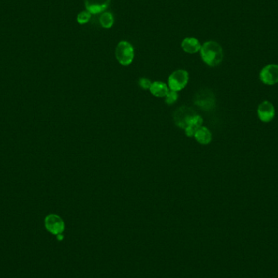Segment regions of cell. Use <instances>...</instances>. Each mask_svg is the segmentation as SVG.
I'll return each instance as SVG.
<instances>
[{
  "label": "cell",
  "mask_w": 278,
  "mask_h": 278,
  "mask_svg": "<svg viewBox=\"0 0 278 278\" xmlns=\"http://www.w3.org/2000/svg\"><path fill=\"white\" fill-rule=\"evenodd\" d=\"M260 79L265 85L272 86L278 82V64H269L261 69Z\"/></svg>",
  "instance_id": "5"
},
{
  "label": "cell",
  "mask_w": 278,
  "mask_h": 278,
  "mask_svg": "<svg viewBox=\"0 0 278 278\" xmlns=\"http://www.w3.org/2000/svg\"><path fill=\"white\" fill-rule=\"evenodd\" d=\"M45 228L49 233L53 235H59L63 233L65 229V224L63 220L56 214H50L47 216L44 221Z\"/></svg>",
  "instance_id": "3"
},
{
  "label": "cell",
  "mask_w": 278,
  "mask_h": 278,
  "mask_svg": "<svg viewBox=\"0 0 278 278\" xmlns=\"http://www.w3.org/2000/svg\"><path fill=\"white\" fill-rule=\"evenodd\" d=\"M195 138L200 144L207 145L212 141V134L206 127H200L195 132Z\"/></svg>",
  "instance_id": "10"
},
{
  "label": "cell",
  "mask_w": 278,
  "mask_h": 278,
  "mask_svg": "<svg viewBox=\"0 0 278 278\" xmlns=\"http://www.w3.org/2000/svg\"><path fill=\"white\" fill-rule=\"evenodd\" d=\"M139 86H141V88L143 89V90H147V89H150L151 86H152V82L150 81L149 79L147 78H141L138 82Z\"/></svg>",
  "instance_id": "15"
},
{
  "label": "cell",
  "mask_w": 278,
  "mask_h": 278,
  "mask_svg": "<svg viewBox=\"0 0 278 278\" xmlns=\"http://www.w3.org/2000/svg\"><path fill=\"white\" fill-rule=\"evenodd\" d=\"M195 115L192 109H188L186 107H181L175 114V121L179 127L185 129L187 127L189 120Z\"/></svg>",
  "instance_id": "7"
},
{
  "label": "cell",
  "mask_w": 278,
  "mask_h": 278,
  "mask_svg": "<svg viewBox=\"0 0 278 278\" xmlns=\"http://www.w3.org/2000/svg\"><path fill=\"white\" fill-rule=\"evenodd\" d=\"M91 16H92V14L91 12H89L88 11H86H86H82V12H80L77 15V22L79 23L80 25H84V24H86V23L90 21Z\"/></svg>",
  "instance_id": "13"
},
{
  "label": "cell",
  "mask_w": 278,
  "mask_h": 278,
  "mask_svg": "<svg viewBox=\"0 0 278 278\" xmlns=\"http://www.w3.org/2000/svg\"><path fill=\"white\" fill-rule=\"evenodd\" d=\"M189 80V74L185 70H176L168 78V86L171 91H180L185 88Z\"/></svg>",
  "instance_id": "4"
},
{
  "label": "cell",
  "mask_w": 278,
  "mask_h": 278,
  "mask_svg": "<svg viewBox=\"0 0 278 278\" xmlns=\"http://www.w3.org/2000/svg\"><path fill=\"white\" fill-rule=\"evenodd\" d=\"M111 0H85L86 11L91 14H99L104 12L110 5Z\"/></svg>",
  "instance_id": "8"
},
{
  "label": "cell",
  "mask_w": 278,
  "mask_h": 278,
  "mask_svg": "<svg viewBox=\"0 0 278 278\" xmlns=\"http://www.w3.org/2000/svg\"><path fill=\"white\" fill-rule=\"evenodd\" d=\"M57 239L59 240V241H63V233H61V234H59V235H57Z\"/></svg>",
  "instance_id": "16"
},
{
  "label": "cell",
  "mask_w": 278,
  "mask_h": 278,
  "mask_svg": "<svg viewBox=\"0 0 278 278\" xmlns=\"http://www.w3.org/2000/svg\"><path fill=\"white\" fill-rule=\"evenodd\" d=\"M114 16L110 12H103L100 15V23L101 26L105 29H110L114 25Z\"/></svg>",
  "instance_id": "12"
},
{
  "label": "cell",
  "mask_w": 278,
  "mask_h": 278,
  "mask_svg": "<svg viewBox=\"0 0 278 278\" xmlns=\"http://www.w3.org/2000/svg\"><path fill=\"white\" fill-rule=\"evenodd\" d=\"M201 46L199 40L193 37L185 38L181 43V48L183 51L190 54H194V53L199 52L201 49Z\"/></svg>",
  "instance_id": "9"
},
{
  "label": "cell",
  "mask_w": 278,
  "mask_h": 278,
  "mask_svg": "<svg viewBox=\"0 0 278 278\" xmlns=\"http://www.w3.org/2000/svg\"><path fill=\"white\" fill-rule=\"evenodd\" d=\"M257 114L258 117L262 122H270L275 115V109H274V104L269 102L268 100L263 101L258 106Z\"/></svg>",
  "instance_id": "6"
},
{
  "label": "cell",
  "mask_w": 278,
  "mask_h": 278,
  "mask_svg": "<svg viewBox=\"0 0 278 278\" xmlns=\"http://www.w3.org/2000/svg\"><path fill=\"white\" fill-rule=\"evenodd\" d=\"M199 52L203 61L210 67L219 65L224 59V52L222 46L215 41L204 43Z\"/></svg>",
  "instance_id": "1"
},
{
  "label": "cell",
  "mask_w": 278,
  "mask_h": 278,
  "mask_svg": "<svg viewBox=\"0 0 278 278\" xmlns=\"http://www.w3.org/2000/svg\"><path fill=\"white\" fill-rule=\"evenodd\" d=\"M177 99H178V95L176 91H170L165 96V103L167 104H173L176 103Z\"/></svg>",
  "instance_id": "14"
},
{
  "label": "cell",
  "mask_w": 278,
  "mask_h": 278,
  "mask_svg": "<svg viewBox=\"0 0 278 278\" xmlns=\"http://www.w3.org/2000/svg\"><path fill=\"white\" fill-rule=\"evenodd\" d=\"M150 91L152 95L156 97H165L168 93L167 85L161 82H155L150 87Z\"/></svg>",
  "instance_id": "11"
},
{
  "label": "cell",
  "mask_w": 278,
  "mask_h": 278,
  "mask_svg": "<svg viewBox=\"0 0 278 278\" xmlns=\"http://www.w3.org/2000/svg\"><path fill=\"white\" fill-rule=\"evenodd\" d=\"M115 56L121 65H129L134 60V47L129 42H120L115 49Z\"/></svg>",
  "instance_id": "2"
}]
</instances>
